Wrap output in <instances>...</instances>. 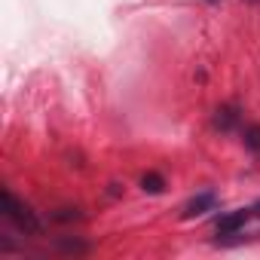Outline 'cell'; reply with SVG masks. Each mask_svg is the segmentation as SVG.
<instances>
[{"mask_svg": "<svg viewBox=\"0 0 260 260\" xmlns=\"http://www.w3.org/2000/svg\"><path fill=\"white\" fill-rule=\"evenodd\" d=\"M245 4H260V0H245Z\"/></svg>", "mask_w": 260, "mask_h": 260, "instance_id": "cell-10", "label": "cell"}, {"mask_svg": "<svg viewBox=\"0 0 260 260\" xmlns=\"http://www.w3.org/2000/svg\"><path fill=\"white\" fill-rule=\"evenodd\" d=\"M141 187H144V193H162V190H166V181H162L159 175L150 172V175L141 178Z\"/></svg>", "mask_w": 260, "mask_h": 260, "instance_id": "cell-5", "label": "cell"}, {"mask_svg": "<svg viewBox=\"0 0 260 260\" xmlns=\"http://www.w3.org/2000/svg\"><path fill=\"white\" fill-rule=\"evenodd\" d=\"M71 217H80V214H77V208H61V211L55 214V220H71Z\"/></svg>", "mask_w": 260, "mask_h": 260, "instance_id": "cell-8", "label": "cell"}, {"mask_svg": "<svg viewBox=\"0 0 260 260\" xmlns=\"http://www.w3.org/2000/svg\"><path fill=\"white\" fill-rule=\"evenodd\" d=\"M245 147L260 153V125H248L245 128Z\"/></svg>", "mask_w": 260, "mask_h": 260, "instance_id": "cell-6", "label": "cell"}, {"mask_svg": "<svg viewBox=\"0 0 260 260\" xmlns=\"http://www.w3.org/2000/svg\"><path fill=\"white\" fill-rule=\"evenodd\" d=\"M214 205H217V196L208 190V193H199V196H193L187 205H184V217H196V214H205V211H214Z\"/></svg>", "mask_w": 260, "mask_h": 260, "instance_id": "cell-3", "label": "cell"}, {"mask_svg": "<svg viewBox=\"0 0 260 260\" xmlns=\"http://www.w3.org/2000/svg\"><path fill=\"white\" fill-rule=\"evenodd\" d=\"M211 4H214V0H211Z\"/></svg>", "mask_w": 260, "mask_h": 260, "instance_id": "cell-11", "label": "cell"}, {"mask_svg": "<svg viewBox=\"0 0 260 260\" xmlns=\"http://www.w3.org/2000/svg\"><path fill=\"white\" fill-rule=\"evenodd\" d=\"M4 214H7L22 233H28V236H37V233H40V220H37V214L31 211V205L19 202L10 190H4Z\"/></svg>", "mask_w": 260, "mask_h": 260, "instance_id": "cell-1", "label": "cell"}, {"mask_svg": "<svg viewBox=\"0 0 260 260\" xmlns=\"http://www.w3.org/2000/svg\"><path fill=\"white\" fill-rule=\"evenodd\" d=\"M236 122H239V107H233V104L217 107V113H214V125L220 128V132H230Z\"/></svg>", "mask_w": 260, "mask_h": 260, "instance_id": "cell-4", "label": "cell"}, {"mask_svg": "<svg viewBox=\"0 0 260 260\" xmlns=\"http://www.w3.org/2000/svg\"><path fill=\"white\" fill-rule=\"evenodd\" d=\"M248 217H251V208H248V211H245V208L230 211V214H223V217L217 220V233H220V236H233V233H239V230L245 226Z\"/></svg>", "mask_w": 260, "mask_h": 260, "instance_id": "cell-2", "label": "cell"}, {"mask_svg": "<svg viewBox=\"0 0 260 260\" xmlns=\"http://www.w3.org/2000/svg\"><path fill=\"white\" fill-rule=\"evenodd\" d=\"M58 248H61V251H71V254H86V251H89V245H86V242H77V239H74V242L64 239V242H58Z\"/></svg>", "mask_w": 260, "mask_h": 260, "instance_id": "cell-7", "label": "cell"}, {"mask_svg": "<svg viewBox=\"0 0 260 260\" xmlns=\"http://www.w3.org/2000/svg\"><path fill=\"white\" fill-rule=\"evenodd\" d=\"M251 214H257V217H260V199H257V202L251 205Z\"/></svg>", "mask_w": 260, "mask_h": 260, "instance_id": "cell-9", "label": "cell"}]
</instances>
